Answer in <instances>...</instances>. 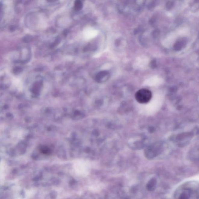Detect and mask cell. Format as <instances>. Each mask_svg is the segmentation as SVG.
<instances>
[{
	"instance_id": "obj_4",
	"label": "cell",
	"mask_w": 199,
	"mask_h": 199,
	"mask_svg": "<svg viewBox=\"0 0 199 199\" xmlns=\"http://www.w3.org/2000/svg\"><path fill=\"white\" fill-rule=\"evenodd\" d=\"M82 5L81 1H79V0L78 1H77V2H76V8L79 9L81 8V7H82Z\"/></svg>"
},
{
	"instance_id": "obj_2",
	"label": "cell",
	"mask_w": 199,
	"mask_h": 199,
	"mask_svg": "<svg viewBox=\"0 0 199 199\" xmlns=\"http://www.w3.org/2000/svg\"><path fill=\"white\" fill-rule=\"evenodd\" d=\"M109 77V75L107 72H101L97 76V81L98 82H102L107 81Z\"/></svg>"
},
{
	"instance_id": "obj_1",
	"label": "cell",
	"mask_w": 199,
	"mask_h": 199,
	"mask_svg": "<svg viewBox=\"0 0 199 199\" xmlns=\"http://www.w3.org/2000/svg\"><path fill=\"white\" fill-rule=\"evenodd\" d=\"M135 98L137 101L140 103H147L151 99V92L146 89H139L135 94Z\"/></svg>"
},
{
	"instance_id": "obj_6",
	"label": "cell",
	"mask_w": 199,
	"mask_h": 199,
	"mask_svg": "<svg viewBox=\"0 0 199 199\" xmlns=\"http://www.w3.org/2000/svg\"><path fill=\"white\" fill-rule=\"evenodd\" d=\"M94 134L96 136H98V132L97 131H95L94 132Z\"/></svg>"
},
{
	"instance_id": "obj_3",
	"label": "cell",
	"mask_w": 199,
	"mask_h": 199,
	"mask_svg": "<svg viewBox=\"0 0 199 199\" xmlns=\"http://www.w3.org/2000/svg\"><path fill=\"white\" fill-rule=\"evenodd\" d=\"M156 183V180L154 179H152L148 182L147 185V189L148 191H152L154 189Z\"/></svg>"
},
{
	"instance_id": "obj_5",
	"label": "cell",
	"mask_w": 199,
	"mask_h": 199,
	"mask_svg": "<svg viewBox=\"0 0 199 199\" xmlns=\"http://www.w3.org/2000/svg\"><path fill=\"white\" fill-rule=\"evenodd\" d=\"M149 131L151 132V133H152V132H154V129L153 127H150V128H149Z\"/></svg>"
}]
</instances>
